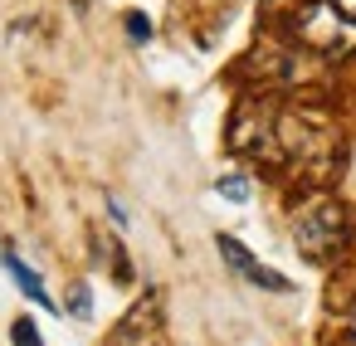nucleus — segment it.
<instances>
[{
  "label": "nucleus",
  "mask_w": 356,
  "mask_h": 346,
  "mask_svg": "<svg viewBox=\"0 0 356 346\" xmlns=\"http://www.w3.org/2000/svg\"><path fill=\"white\" fill-rule=\"evenodd\" d=\"M127 35H132V44H147V40H152V20L132 10V15H127Z\"/></svg>",
  "instance_id": "6e6552de"
},
{
  "label": "nucleus",
  "mask_w": 356,
  "mask_h": 346,
  "mask_svg": "<svg viewBox=\"0 0 356 346\" xmlns=\"http://www.w3.org/2000/svg\"><path fill=\"white\" fill-rule=\"evenodd\" d=\"M215 249H220V258H225V263H229V268H234V273H239L244 283H259V288H268V293H288V288H293V283H288L283 273L264 268V263H259V258H254V254H249V249H244L239 239L220 234V239H215Z\"/></svg>",
  "instance_id": "20e7f679"
},
{
  "label": "nucleus",
  "mask_w": 356,
  "mask_h": 346,
  "mask_svg": "<svg viewBox=\"0 0 356 346\" xmlns=\"http://www.w3.org/2000/svg\"><path fill=\"white\" fill-rule=\"evenodd\" d=\"M220 195L234 200V205H244V200H249V181H244V176H220Z\"/></svg>",
  "instance_id": "423d86ee"
},
{
  "label": "nucleus",
  "mask_w": 356,
  "mask_h": 346,
  "mask_svg": "<svg viewBox=\"0 0 356 346\" xmlns=\"http://www.w3.org/2000/svg\"><path fill=\"white\" fill-rule=\"evenodd\" d=\"M293 244H298L302 258L332 263L351 244V215H346V205L341 200H312L298 215V224H293Z\"/></svg>",
  "instance_id": "f03ea898"
},
{
  "label": "nucleus",
  "mask_w": 356,
  "mask_h": 346,
  "mask_svg": "<svg viewBox=\"0 0 356 346\" xmlns=\"http://www.w3.org/2000/svg\"><path fill=\"white\" fill-rule=\"evenodd\" d=\"M293 35H298V44H307L327 59H346L356 49V15H346L337 0H302L293 15Z\"/></svg>",
  "instance_id": "f257e3e1"
},
{
  "label": "nucleus",
  "mask_w": 356,
  "mask_h": 346,
  "mask_svg": "<svg viewBox=\"0 0 356 346\" xmlns=\"http://www.w3.org/2000/svg\"><path fill=\"white\" fill-rule=\"evenodd\" d=\"M6 268H10V278L20 283V293H25V297H30L35 307H49V293H44V283L35 278V268H25V263H20L15 254H6Z\"/></svg>",
  "instance_id": "39448f33"
},
{
  "label": "nucleus",
  "mask_w": 356,
  "mask_h": 346,
  "mask_svg": "<svg viewBox=\"0 0 356 346\" xmlns=\"http://www.w3.org/2000/svg\"><path fill=\"white\" fill-rule=\"evenodd\" d=\"M10 336H15V346H44V341H40V327H35L30 317H20V322L10 327Z\"/></svg>",
  "instance_id": "0eeeda50"
},
{
  "label": "nucleus",
  "mask_w": 356,
  "mask_h": 346,
  "mask_svg": "<svg viewBox=\"0 0 356 346\" xmlns=\"http://www.w3.org/2000/svg\"><path fill=\"white\" fill-rule=\"evenodd\" d=\"M88 302H93V297H88V288H83V283H74V288H69V312H74V317H88V312H93Z\"/></svg>",
  "instance_id": "1a4fd4ad"
},
{
  "label": "nucleus",
  "mask_w": 356,
  "mask_h": 346,
  "mask_svg": "<svg viewBox=\"0 0 356 346\" xmlns=\"http://www.w3.org/2000/svg\"><path fill=\"white\" fill-rule=\"evenodd\" d=\"M229 147L244 151V156H259V161H278L283 156V142H278V117L268 103H254L244 98L234 122H229Z\"/></svg>",
  "instance_id": "7ed1b4c3"
}]
</instances>
